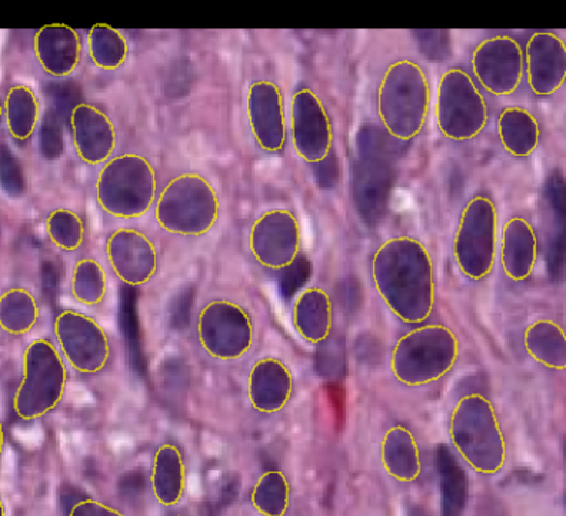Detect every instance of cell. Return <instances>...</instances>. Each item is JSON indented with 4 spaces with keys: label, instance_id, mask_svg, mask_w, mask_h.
I'll use <instances>...</instances> for the list:
<instances>
[{
    "label": "cell",
    "instance_id": "obj_1",
    "mask_svg": "<svg viewBox=\"0 0 566 516\" xmlns=\"http://www.w3.org/2000/svg\"><path fill=\"white\" fill-rule=\"evenodd\" d=\"M371 280L389 312L406 325L421 326L434 312V263L418 239L382 242L371 259Z\"/></svg>",
    "mask_w": 566,
    "mask_h": 516
},
{
    "label": "cell",
    "instance_id": "obj_2",
    "mask_svg": "<svg viewBox=\"0 0 566 516\" xmlns=\"http://www.w3.org/2000/svg\"><path fill=\"white\" fill-rule=\"evenodd\" d=\"M431 108V85L419 63L398 60L382 75L378 113L386 133L398 141L421 135Z\"/></svg>",
    "mask_w": 566,
    "mask_h": 516
},
{
    "label": "cell",
    "instance_id": "obj_3",
    "mask_svg": "<svg viewBox=\"0 0 566 516\" xmlns=\"http://www.w3.org/2000/svg\"><path fill=\"white\" fill-rule=\"evenodd\" d=\"M459 341L442 325H421L402 335L391 352V371L409 388L431 385L444 378L458 361Z\"/></svg>",
    "mask_w": 566,
    "mask_h": 516
},
{
    "label": "cell",
    "instance_id": "obj_4",
    "mask_svg": "<svg viewBox=\"0 0 566 516\" xmlns=\"http://www.w3.org/2000/svg\"><path fill=\"white\" fill-rule=\"evenodd\" d=\"M219 198L208 179L192 172L178 176L156 198L155 218L163 231L201 238L219 219Z\"/></svg>",
    "mask_w": 566,
    "mask_h": 516
},
{
    "label": "cell",
    "instance_id": "obj_5",
    "mask_svg": "<svg viewBox=\"0 0 566 516\" xmlns=\"http://www.w3.org/2000/svg\"><path fill=\"white\" fill-rule=\"evenodd\" d=\"M96 198L103 211L113 218H143L158 198L155 168L139 155L109 159L99 171Z\"/></svg>",
    "mask_w": 566,
    "mask_h": 516
},
{
    "label": "cell",
    "instance_id": "obj_6",
    "mask_svg": "<svg viewBox=\"0 0 566 516\" xmlns=\"http://www.w3.org/2000/svg\"><path fill=\"white\" fill-rule=\"evenodd\" d=\"M451 439L462 459L475 471L495 474L504 465V438L494 409L484 396L459 399L451 415Z\"/></svg>",
    "mask_w": 566,
    "mask_h": 516
},
{
    "label": "cell",
    "instance_id": "obj_7",
    "mask_svg": "<svg viewBox=\"0 0 566 516\" xmlns=\"http://www.w3.org/2000/svg\"><path fill=\"white\" fill-rule=\"evenodd\" d=\"M489 122V106L475 80L454 66L444 72L436 93V123L451 141L478 138Z\"/></svg>",
    "mask_w": 566,
    "mask_h": 516
},
{
    "label": "cell",
    "instance_id": "obj_8",
    "mask_svg": "<svg viewBox=\"0 0 566 516\" xmlns=\"http://www.w3.org/2000/svg\"><path fill=\"white\" fill-rule=\"evenodd\" d=\"M66 369L59 351L46 339H36L23 355V378L13 399L15 414L23 421L43 418L62 401Z\"/></svg>",
    "mask_w": 566,
    "mask_h": 516
},
{
    "label": "cell",
    "instance_id": "obj_9",
    "mask_svg": "<svg viewBox=\"0 0 566 516\" xmlns=\"http://www.w3.org/2000/svg\"><path fill=\"white\" fill-rule=\"evenodd\" d=\"M499 218L494 201L475 196L465 204L454 238V259L468 278L491 275L497 255Z\"/></svg>",
    "mask_w": 566,
    "mask_h": 516
},
{
    "label": "cell",
    "instance_id": "obj_10",
    "mask_svg": "<svg viewBox=\"0 0 566 516\" xmlns=\"http://www.w3.org/2000/svg\"><path fill=\"white\" fill-rule=\"evenodd\" d=\"M198 338L212 358L235 361L254 346V322L244 306L231 299H212L199 312Z\"/></svg>",
    "mask_w": 566,
    "mask_h": 516
},
{
    "label": "cell",
    "instance_id": "obj_11",
    "mask_svg": "<svg viewBox=\"0 0 566 516\" xmlns=\"http://www.w3.org/2000/svg\"><path fill=\"white\" fill-rule=\"evenodd\" d=\"M471 65L475 80L489 95H514L524 82V49L511 35L482 40L472 53Z\"/></svg>",
    "mask_w": 566,
    "mask_h": 516
},
{
    "label": "cell",
    "instance_id": "obj_12",
    "mask_svg": "<svg viewBox=\"0 0 566 516\" xmlns=\"http://www.w3.org/2000/svg\"><path fill=\"white\" fill-rule=\"evenodd\" d=\"M289 135L296 155L308 165H319L332 155V119L322 99L312 89L302 88L293 93Z\"/></svg>",
    "mask_w": 566,
    "mask_h": 516
},
{
    "label": "cell",
    "instance_id": "obj_13",
    "mask_svg": "<svg viewBox=\"0 0 566 516\" xmlns=\"http://www.w3.org/2000/svg\"><path fill=\"white\" fill-rule=\"evenodd\" d=\"M56 339L70 365L82 375H96L108 365L112 345L105 329L78 312H63L56 316Z\"/></svg>",
    "mask_w": 566,
    "mask_h": 516
},
{
    "label": "cell",
    "instance_id": "obj_14",
    "mask_svg": "<svg viewBox=\"0 0 566 516\" xmlns=\"http://www.w3.org/2000/svg\"><path fill=\"white\" fill-rule=\"evenodd\" d=\"M252 257L269 270H286L295 265L302 251L298 219L286 209H272L252 224L249 234Z\"/></svg>",
    "mask_w": 566,
    "mask_h": 516
},
{
    "label": "cell",
    "instance_id": "obj_15",
    "mask_svg": "<svg viewBox=\"0 0 566 516\" xmlns=\"http://www.w3.org/2000/svg\"><path fill=\"white\" fill-rule=\"evenodd\" d=\"M248 119L252 136L262 151L279 155L289 138L282 89L271 80H258L249 86Z\"/></svg>",
    "mask_w": 566,
    "mask_h": 516
},
{
    "label": "cell",
    "instance_id": "obj_16",
    "mask_svg": "<svg viewBox=\"0 0 566 516\" xmlns=\"http://www.w3.org/2000/svg\"><path fill=\"white\" fill-rule=\"evenodd\" d=\"M106 255L115 275L129 286L151 282L158 272V251L148 235L135 229H119L106 242Z\"/></svg>",
    "mask_w": 566,
    "mask_h": 516
},
{
    "label": "cell",
    "instance_id": "obj_17",
    "mask_svg": "<svg viewBox=\"0 0 566 516\" xmlns=\"http://www.w3.org/2000/svg\"><path fill=\"white\" fill-rule=\"evenodd\" d=\"M525 75L537 96L560 92L566 82V43L552 32H535L524 49Z\"/></svg>",
    "mask_w": 566,
    "mask_h": 516
},
{
    "label": "cell",
    "instance_id": "obj_18",
    "mask_svg": "<svg viewBox=\"0 0 566 516\" xmlns=\"http://www.w3.org/2000/svg\"><path fill=\"white\" fill-rule=\"evenodd\" d=\"M73 141L86 165L108 162L116 148V129L112 119L88 103H78L70 115Z\"/></svg>",
    "mask_w": 566,
    "mask_h": 516
},
{
    "label": "cell",
    "instance_id": "obj_19",
    "mask_svg": "<svg viewBox=\"0 0 566 516\" xmlns=\"http://www.w3.org/2000/svg\"><path fill=\"white\" fill-rule=\"evenodd\" d=\"M293 381L289 366L277 358H262L249 372L248 392L252 408L261 414H277L292 399Z\"/></svg>",
    "mask_w": 566,
    "mask_h": 516
},
{
    "label": "cell",
    "instance_id": "obj_20",
    "mask_svg": "<svg viewBox=\"0 0 566 516\" xmlns=\"http://www.w3.org/2000/svg\"><path fill=\"white\" fill-rule=\"evenodd\" d=\"M33 45L40 65L49 75L63 78L78 66L82 42L72 27L62 23L42 27L36 32Z\"/></svg>",
    "mask_w": 566,
    "mask_h": 516
},
{
    "label": "cell",
    "instance_id": "obj_21",
    "mask_svg": "<svg viewBox=\"0 0 566 516\" xmlns=\"http://www.w3.org/2000/svg\"><path fill=\"white\" fill-rule=\"evenodd\" d=\"M333 312L332 296L318 286H310L293 302V326L306 343L322 345L332 336Z\"/></svg>",
    "mask_w": 566,
    "mask_h": 516
},
{
    "label": "cell",
    "instance_id": "obj_22",
    "mask_svg": "<svg viewBox=\"0 0 566 516\" xmlns=\"http://www.w3.org/2000/svg\"><path fill=\"white\" fill-rule=\"evenodd\" d=\"M538 257V239L531 222L522 218L509 219L502 234V266L509 278L527 280Z\"/></svg>",
    "mask_w": 566,
    "mask_h": 516
},
{
    "label": "cell",
    "instance_id": "obj_23",
    "mask_svg": "<svg viewBox=\"0 0 566 516\" xmlns=\"http://www.w3.org/2000/svg\"><path fill=\"white\" fill-rule=\"evenodd\" d=\"M548 209V270L554 278L566 276V179L554 172L545 185Z\"/></svg>",
    "mask_w": 566,
    "mask_h": 516
},
{
    "label": "cell",
    "instance_id": "obj_24",
    "mask_svg": "<svg viewBox=\"0 0 566 516\" xmlns=\"http://www.w3.org/2000/svg\"><path fill=\"white\" fill-rule=\"evenodd\" d=\"M149 477H151L153 495L159 505L163 507L178 505L185 497L186 482H188L181 449L175 444H163L156 451Z\"/></svg>",
    "mask_w": 566,
    "mask_h": 516
},
{
    "label": "cell",
    "instance_id": "obj_25",
    "mask_svg": "<svg viewBox=\"0 0 566 516\" xmlns=\"http://www.w3.org/2000/svg\"><path fill=\"white\" fill-rule=\"evenodd\" d=\"M386 474L398 482H415L421 475V452L415 435L405 425H392L381 442Z\"/></svg>",
    "mask_w": 566,
    "mask_h": 516
},
{
    "label": "cell",
    "instance_id": "obj_26",
    "mask_svg": "<svg viewBox=\"0 0 566 516\" xmlns=\"http://www.w3.org/2000/svg\"><path fill=\"white\" fill-rule=\"evenodd\" d=\"M497 135L502 148L515 158L534 155L541 145L542 129L537 118L527 109L511 106L497 118Z\"/></svg>",
    "mask_w": 566,
    "mask_h": 516
},
{
    "label": "cell",
    "instance_id": "obj_27",
    "mask_svg": "<svg viewBox=\"0 0 566 516\" xmlns=\"http://www.w3.org/2000/svg\"><path fill=\"white\" fill-rule=\"evenodd\" d=\"M436 462L441 482V516H464L469 497L464 468L459 465L448 445H439Z\"/></svg>",
    "mask_w": 566,
    "mask_h": 516
},
{
    "label": "cell",
    "instance_id": "obj_28",
    "mask_svg": "<svg viewBox=\"0 0 566 516\" xmlns=\"http://www.w3.org/2000/svg\"><path fill=\"white\" fill-rule=\"evenodd\" d=\"M525 348L528 355L552 369L566 368V333L557 323L542 319L525 331Z\"/></svg>",
    "mask_w": 566,
    "mask_h": 516
},
{
    "label": "cell",
    "instance_id": "obj_29",
    "mask_svg": "<svg viewBox=\"0 0 566 516\" xmlns=\"http://www.w3.org/2000/svg\"><path fill=\"white\" fill-rule=\"evenodd\" d=\"M3 113H6L7 128L17 141H27L35 131L39 123V102L32 89L25 86L9 89Z\"/></svg>",
    "mask_w": 566,
    "mask_h": 516
},
{
    "label": "cell",
    "instance_id": "obj_30",
    "mask_svg": "<svg viewBox=\"0 0 566 516\" xmlns=\"http://www.w3.org/2000/svg\"><path fill=\"white\" fill-rule=\"evenodd\" d=\"M39 306L27 289L12 288L0 296V326L10 335H25L35 326Z\"/></svg>",
    "mask_w": 566,
    "mask_h": 516
},
{
    "label": "cell",
    "instance_id": "obj_31",
    "mask_svg": "<svg viewBox=\"0 0 566 516\" xmlns=\"http://www.w3.org/2000/svg\"><path fill=\"white\" fill-rule=\"evenodd\" d=\"M90 55L103 70H116L125 65L129 46L126 36L118 29L98 23L88 35Z\"/></svg>",
    "mask_w": 566,
    "mask_h": 516
},
{
    "label": "cell",
    "instance_id": "obj_32",
    "mask_svg": "<svg viewBox=\"0 0 566 516\" xmlns=\"http://www.w3.org/2000/svg\"><path fill=\"white\" fill-rule=\"evenodd\" d=\"M255 510L264 516H285L290 507L289 478L281 471L264 472L251 494Z\"/></svg>",
    "mask_w": 566,
    "mask_h": 516
},
{
    "label": "cell",
    "instance_id": "obj_33",
    "mask_svg": "<svg viewBox=\"0 0 566 516\" xmlns=\"http://www.w3.org/2000/svg\"><path fill=\"white\" fill-rule=\"evenodd\" d=\"M106 275L96 260L83 259L76 263L72 275L73 296L83 305L95 306L106 295Z\"/></svg>",
    "mask_w": 566,
    "mask_h": 516
},
{
    "label": "cell",
    "instance_id": "obj_34",
    "mask_svg": "<svg viewBox=\"0 0 566 516\" xmlns=\"http://www.w3.org/2000/svg\"><path fill=\"white\" fill-rule=\"evenodd\" d=\"M46 231L53 244L59 245L63 251H76L85 238V225L82 219L75 212L65 211V209H60L50 215L46 221Z\"/></svg>",
    "mask_w": 566,
    "mask_h": 516
},
{
    "label": "cell",
    "instance_id": "obj_35",
    "mask_svg": "<svg viewBox=\"0 0 566 516\" xmlns=\"http://www.w3.org/2000/svg\"><path fill=\"white\" fill-rule=\"evenodd\" d=\"M0 185L10 198H22L25 194V172L6 145H0Z\"/></svg>",
    "mask_w": 566,
    "mask_h": 516
},
{
    "label": "cell",
    "instance_id": "obj_36",
    "mask_svg": "<svg viewBox=\"0 0 566 516\" xmlns=\"http://www.w3.org/2000/svg\"><path fill=\"white\" fill-rule=\"evenodd\" d=\"M40 149L46 159H56L63 155L65 139H63L62 122L55 109H50L43 116L40 125Z\"/></svg>",
    "mask_w": 566,
    "mask_h": 516
},
{
    "label": "cell",
    "instance_id": "obj_37",
    "mask_svg": "<svg viewBox=\"0 0 566 516\" xmlns=\"http://www.w3.org/2000/svg\"><path fill=\"white\" fill-rule=\"evenodd\" d=\"M148 491H151V477L143 468H133L119 478V497L133 507L145 501Z\"/></svg>",
    "mask_w": 566,
    "mask_h": 516
},
{
    "label": "cell",
    "instance_id": "obj_38",
    "mask_svg": "<svg viewBox=\"0 0 566 516\" xmlns=\"http://www.w3.org/2000/svg\"><path fill=\"white\" fill-rule=\"evenodd\" d=\"M415 35L426 59L444 60L451 53V33L446 30H422Z\"/></svg>",
    "mask_w": 566,
    "mask_h": 516
},
{
    "label": "cell",
    "instance_id": "obj_39",
    "mask_svg": "<svg viewBox=\"0 0 566 516\" xmlns=\"http://www.w3.org/2000/svg\"><path fill=\"white\" fill-rule=\"evenodd\" d=\"M338 303L346 313H353L361 305V289L356 280H343L338 288Z\"/></svg>",
    "mask_w": 566,
    "mask_h": 516
},
{
    "label": "cell",
    "instance_id": "obj_40",
    "mask_svg": "<svg viewBox=\"0 0 566 516\" xmlns=\"http://www.w3.org/2000/svg\"><path fill=\"white\" fill-rule=\"evenodd\" d=\"M66 516H125L122 512L116 510V508L108 507V505L102 504V502L90 501V498H85V501L78 502V504L73 505L70 508L69 514Z\"/></svg>",
    "mask_w": 566,
    "mask_h": 516
},
{
    "label": "cell",
    "instance_id": "obj_41",
    "mask_svg": "<svg viewBox=\"0 0 566 516\" xmlns=\"http://www.w3.org/2000/svg\"><path fill=\"white\" fill-rule=\"evenodd\" d=\"M55 92H53V98H55L56 105L59 108H70V112H73L75 106L72 105V98L76 95L75 89L72 88V85H59L55 86Z\"/></svg>",
    "mask_w": 566,
    "mask_h": 516
},
{
    "label": "cell",
    "instance_id": "obj_42",
    "mask_svg": "<svg viewBox=\"0 0 566 516\" xmlns=\"http://www.w3.org/2000/svg\"><path fill=\"white\" fill-rule=\"evenodd\" d=\"M56 280H59V276H56L55 265L46 262L45 265H43V286H45L46 295H52V293L55 292Z\"/></svg>",
    "mask_w": 566,
    "mask_h": 516
},
{
    "label": "cell",
    "instance_id": "obj_43",
    "mask_svg": "<svg viewBox=\"0 0 566 516\" xmlns=\"http://www.w3.org/2000/svg\"><path fill=\"white\" fill-rule=\"evenodd\" d=\"M63 505H65L66 514H69L70 508L73 505L78 504V502L85 501V495L80 494V491L73 487H65V494L62 495Z\"/></svg>",
    "mask_w": 566,
    "mask_h": 516
},
{
    "label": "cell",
    "instance_id": "obj_44",
    "mask_svg": "<svg viewBox=\"0 0 566 516\" xmlns=\"http://www.w3.org/2000/svg\"><path fill=\"white\" fill-rule=\"evenodd\" d=\"M484 516H505L504 512L501 510L499 505H491V507L485 508Z\"/></svg>",
    "mask_w": 566,
    "mask_h": 516
},
{
    "label": "cell",
    "instance_id": "obj_45",
    "mask_svg": "<svg viewBox=\"0 0 566 516\" xmlns=\"http://www.w3.org/2000/svg\"><path fill=\"white\" fill-rule=\"evenodd\" d=\"M409 516H428V515H426V512L422 510V508L412 507L411 510H409Z\"/></svg>",
    "mask_w": 566,
    "mask_h": 516
},
{
    "label": "cell",
    "instance_id": "obj_46",
    "mask_svg": "<svg viewBox=\"0 0 566 516\" xmlns=\"http://www.w3.org/2000/svg\"><path fill=\"white\" fill-rule=\"evenodd\" d=\"M3 444H6V438H3L2 422H0V459H2Z\"/></svg>",
    "mask_w": 566,
    "mask_h": 516
},
{
    "label": "cell",
    "instance_id": "obj_47",
    "mask_svg": "<svg viewBox=\"0 0 566 516\" xmlns=\"http://www.w3.org/2000/svg\"><path fill=\"white\" fill-rule=\"evenodd\" d=\"M0 516H6V508H3L2 501H0Z\"/></svg>",
    "mask_w": 566,
    "mask_h": 516
},
{
    "label": "cell",
    "instance_id": "obj_48",
    "mask_svg": "<svg viewBox=\"0 0 566 516\" xmlns=\"http://www.w3.org/2000/svg\"><path fill=\"white\" fill-rule=\"evenodd\" d=\"M3 115V105H2V96H0V119H2Z\"/></svg>",
    "mask_w": 566,
    "mask_h": 516
},
{
    "label": "cell",
    "instance_id": "obj_49",
    "mask_svg": "<svg viewBox=\"0 0 566 516\" xmlns=\"http://www.w3.org/2000/svg\"><path fill=\"white\" fill-rule=\"evenodd\" d=\"M169 516H185V515H169Z\"/></svg>",
    "mask_w": 566,
    "mask_h": 516
},
{
    "label": "cell",
    "instance_id": "obj_50",
    "mask_svg": "<svg viewBox=\"0 0 566 516\" xmlns=\"http://www.w3.org/2000/svg\"><path fill=\"white\" fill-rule=\"evenodd\" d=\"M565 457H566V444H565Z\"/></svg>",
    "mask_w": 566,
    "mask_h": 516
},
{
    "label": "cell",
    "instance_id": "obj_51",
    "mask_svg": "<svg viewBox=\"0 0 566 516\" xmlns=\"http://www.w3.org/2000/svg\"><path fill=\"white\" fill-rule=\"evenodd\" d=\"M565 505H566V495H565Z\"/></svg>",
    "mask_w": 566,
    "mask_h": 516
}]
</instances>
